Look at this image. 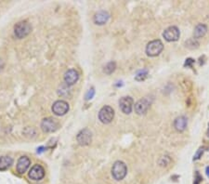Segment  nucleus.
<instances>
[{
  "instance_id": "1",
  "label": "nucleus",
  "mask_w": 209,
  "mask_h": 184,
  "mask_svg": "<svg viewBox=\"0 0 209 184\" xmlns=\"http://www.w3.org/2000/svg\"><path fill=\"white\" fill-rule=\"evenodd\" d=\"M127 174V165L122 161H116L112 167V175L114 179L122 180Z\"/></svg>"
},
{
  "instance_id": "2",
  "label": "nucleus",
  "mask_w": 209,
  "mask_h": 184,
  "mask_svg": "<svg viewBox=\"0 0 209 184\" xmlns=\"http://www.w3.org/2000/svg\"><path fill=\"white\" fill-rule=\"evenodd\" d=\"M164 50V44L161 40H153L150 43H148L146 47V53L150 57H155L158 56Z\"/></svg>"
},
{
  "instance_id": "3",
  "label": "nucleus",
  "mask_w": 209,
  "mask_h": 184,
  "mask_svg": "<svg viewBox=\"0 0 209 184\" xmlns=\"http://www.w3.org/2000/svg\"><path fill=\"white\" fill-rule=\"evenodd\" d=\"M32 30V27L27 21H20L14 26V34L19 39L24 38L27 36Z\"/></svg>"
},
{
  "instance_id": "4",
  "label": "nucleus",
  "mask_w": 209,
  "mask_h": 184,
  "mask_svg": "<svg viewBox=\"0 0 209 184\" xmlns=\"http://www.w3.org/2000/svg\"><path fill=\"white\" fill-rule=\"evenodd\" d=\"M114 117V111L111 106H103L99 113V119L103 124H109Z\"/></svg>"
},
{
  "instance_id": "5",
  "label": "nucleus",
  "mask_w": 209,
  "mask_h": 184,
  "mask_svg": "<svg viewBox=\"0 0 209 184\" xmlns=\"http://www.w3.org/2000/svg\"><path fill=\"white\" fill-rule=\"evenodd\" d=\"M163 36L167 42H175L178 40L180 36V32L178 27L170 26L165 30V32L163 33Z\"/></svg>"
},
{
  "instance_id": "6",
  "label": "nucleus",
  "mask_w": 209,
  "mask_h": 184,
  "mask_svg": "<svg viewBox=\"0 0 209 184\" xmlns=\"http://www.w3.org/2000/svg\"><path fill=\"white\" fill-rule=\"evenodd\" d=\"M151 103L152 102L150 101L149 98H143V99L140 100L136 104H135V112H136V114L139 115H145L147 111L149 110Z\"/></svg>"
},
{
  "instance_id": "7",
  "label": "nucleus",
  "mask_w": 209,
  "mask_h": 184,
  "mask_svg": "<svg viewBox=\"0 0 209 184\" xmlns=\"http://www.w3.org/2000/svg\"><path fill=\"white\" fill-rule=\"evenodd\" d=\"M133 104L134 101L131 97H123L119 101V107L121 111L126 115H129L132 112Z\"/></svg>"
},
{
  "instance_id": "8",
  "label": "nucleus",
  "mask_w": 209,
  "mask_h": 184,
  "mask_svg": "<svg viewBox=\"0 0 209 184\" xmlns=\"http://www.w3.org/2000/svg\"><path fill=\"white\" fill-rule=\"evenodd\" d=\"M41 128L44 132H54L59 128V123L56 121V119L51 117L44 118L41 123Z\"/></svg>"
},
{
  "instance_id": "9",
  "label": "nucleus",
  "mask_w": 209,
  "mask_h": 184,
  "mask_svg": "<svg viewBox=\"0 0 209 184\" xmlns=\"http://www.w3.org/2000/svg\"><path fill=\"white\" fill-rule=\"evenodd\" d=\"M69 111V104L64 101H57L52 105V112L56 115H64Z\"/></svg>"
},
{
  "instance_id": "10",
  "label": "nucleus",
  "mask_w": 209,
  "mask_h": 184,
  "mask_svg": "<svg viewBox=\"0 0 209 184\" xmlns=\"http://www.w3.org/2000/svg\"><path fill=\"white\" fill-rule=\"evenodd\" d=\"M29 177L33 180H40L45 177V169L40 165H34L29 171Z\"/></svg>"
},
{
  "instance_id": "11",
  "label": "nucleus",
  "mask_w": 209,
  "mask_h": 184,
  "mask_svg": "<svg viewBox=\"0 0 209 184\" xmlns=\"http://www.w3.org/2000/svg\"><path fill=\"white\" fill-rule=\"evenodd\" d=\"M91 140H92V135L88 128L81 130L77 135V141L82 146L88 145L91 142Z\"/></svg>"
},
{
  "instance_id": "12",
  "label": "nucleus",
  "mask_w": 209,
  "mask_h": 184,
  "mask_svg": "<svg viewBox=\"0 0 209 184\" xmlns=\"http://www.w3.org/2000/svg\"><path fill=\"white\" fill-rule=\"evenodd\" d=\"M31 165V160L27 156H21L17 163V171L20 174L25 173Z\"/></svg>"
},
{
  "instance_id": "13",
  "label": "nucleus",
  "mask_w": 209,
  "mask_h": 184,
  "mask_svg": "<svg viewBox=\"0 0 209 184\" xmlns=\"http://www.w3.org/2000/svg\"><path fill=\"white\" fill-rule=\"evenodd\" d=\"M78 78H79V75L77 71H76L75 69L68 70L64 75V81L68 86L75 85L78 81Z\"/></svg>"
},
{
  "instance_id": "14",
  "label": "nucleus",
  "mask_w": 209,
  "mask_h": 184,
  "mask_svg": "<svg viewBox=\"0 0 209 184\" xmlns=\"http://www.w3.org/2000/svg\"><path fill=\"white\" fill-rule=\"evenodd\" d=\"M187 126H188V119L184 115H180L177 117L174 121V128L178 132H183L187 128Z\"/></svg>"
},
{
  "instance_id": "15",
  "label": "nucleus",
  "mask_w": 209,
  "mask_h": 184,
  "mask_svg": "<svg viewBox=\"0 0 209 184\" xmlns=\"http://www.w3.org/2000/svg\"><path fill=\"white\" fill-rule=\"evenodd\" d=\"M110 18V15L107 11L105 10H101L99 12H97L94 16V22L98 25H103L105 24Z\"/></svg>"
},
{
  "instance_id": "16",
  "label": "nucleus",
  "mask_w": 209,
  "mask_h": 184,
  "mask_svg": "<svg viewBox=\"0 0 209 184\" xmlns=\"http://www.w3.org/2000/svg\"><path fill=\"white\" fill-rule=\"evenodd\" d=\"M206 32H207V27H206L205 24H203V23L198 24V25L194 28L193 38L199 39V38L204 37V36L205 35V34H206Z\"/></svg>"
},
{
  "instance_id": "17",
  "label": "nucleus",
  "mask_w": 209,
  "mask_h": 184,
  "mask_svg": "<svg viewBox=\"0 0 209 184\" xmlns=\"http://www.w3.org/2000/svg\"><path fill=\"white\" fill-rule=\"evenodd\" d=\"M13 163L12 158L9 156H2L0 157V170H6L9 168Z\"/></svg>"
},
{
  "instance_id": "18",
  "label": "nucleus",
  "mask_w": 209,
  "mask_h": 184,
  "mask_svg": "<svg viewBox=\"0 0 209 184\" xmlns=\"http://www.w3.org/2000/svg\"><path fill=\"white\" fill-rule=\"evenodd\" d=\"M184 44H185V47L189 48V50H196L199 47V42L195 38H189Z\"/></svg>"
},
{
  "instance_id": "19",
  "label": "nucleus",
  "mask_w": 209,
  "mask_h": 184,
  "mask_svg": "<svg viewBox=\"0 0 209 184\" xmlns=\"http://www.w3.org/2000/svg\"><path fill=\"white\" fill-rule=\"evenodd\" d=\"M171 162H172V159L168 155H164L159 159L158 164L162 167H167L168 166H170Z\"/></svg>"
},
{
  "instance_id": "20",
  "label": "nucleus",
  "mask_w": 209,
  "mask_h": 184,
  "mask_svg": "<svg viewBox=\"0 0 209 184\" xmlns=\"http://www.w3.org/2000/svg\"><path fill=\"white\" fill-rule=\"evenodd\" d=\"M115 68H116V64L114 61H110V63H107V65L104 67V72L108 73V75H111V73L114 72Z\"/></svg>"
},
{
  "instance_id": "21",
  "label": "nucleus",
  "mask_w": 209,
  "mask_h": 184,
  "mask_svg": "<svg viewBox=\"0 0 209 184\" xmlns=\"http://www.w3.org/2000/svg\"><path fill=\"white\" fill-rule=\"evenodd\" d=\"M147 76H148V70H142L137 73V76H135V79L137 81H143L146 79Z\"/></svg>"
},
{
  "instance_id": "22",
  "label": "nucleus",
  "mask_w": 209,
  "mask_h": 184,
  "mask_svg": "<svg viewBox=\"0 0 209 184\" xmlns=\"http://www.w3.org/2000/svg\"><path fill=\"white\" fill-rule=\"evenodd\" d=\"M204 152V149L203 148V147H202V148H199V149L197 150V152H196L195 155L193 156V160H198V159H200V158L202 157Z\"/></svg>"
},
{
  "instance_id": "23",
  "label": "nucleus",
  "mask_w": 209,
  "mask_h": 184,
  "mask_svg": "<svg viewBox=\"0 0 209 184\" xmlns=\"http://www.w3.org/2000/svg\"><path fill=\"white\" fill-rule=\"evenodd\" d=\"M94 95H95V90H94V89H90L88 91L87 95H85V100H87V101L91 100L92 98L94 97Z\"/></svg>"
},
{
  "instance_id": "24",
  "label": "nucleus",
  "mask_w": 209,
  "mask_h": 184,
  "mask_svg": "<svg viewBox=\"0 0 209 184\" xmlns=\"http://www.w3.org/2000/svg\"><path fill=\"white\" fill-rule=\"evenodd\" d=\"M202 180H203L202 176L199 174V172H196V174H195V179H194L193 184H200L202 182Z\"/></svg>"
},
{
  "instance_id": "25",
  "label": "nucleus",
  "mask_w": 209,
  "mask_h": 184,
  "mask_svg": "<svg viewBox=\"0 0 209 184\" xmlns=\"http://www.w3.org/2000/svg\"><path fill=\"white\" fill-rule=\"evenodd\" d=\"M192 63H194V60H193V59L189 58V59H187V60H186L185 63H184V66H191V64H192Z\"/></svg>"
},
{
  "instance_id": "26",
  "label": "nucleus",
  "mask_w": 209,
  "mask_h": 184,
  "mask_svg": "<svg viewBox=\"0 0 209 184\" xmlns=\"http://www.w3.org/2000/svg\"><path fill=\"white\" fill-rule=\"evenodd\" d=\"M205 173H206V176L209 178V166H207V167L205 168Z\"/></svg>"
},
{
  "instance_id": "27",
  "label": "nucleus",
  "mask_w": 209,
  "mask_h": 184,
  "mask_svg": "<svg viewBox=\"0 0 209 184\" xmlns=\"http://www.w3.org/2000/svg\"><path fill=\"white\" fill-rule=\"evenodd\" d=\"M208 137H209V129H208Z\"/></svg>"
}]
</instances>
